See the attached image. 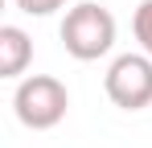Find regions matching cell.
Wrapping results in <instances>:
<instances>
[{"mask_svg":"<svg viewBox=\"0 0 152 148\" xmlns=\"http://www.w3.org/2000/svg\"><path fill=\"white\" fill-rule=\"evenodd\" d=\"M58 33H62V45H66V53L74 62H99L115 45V17H111L107 4L82 0L74 8H66Z\"/></svg>","mask_w":152,"mask_h":148,"instance_id":"cell-1","label":"cell"},{"mask_svg":"<svg viewBox=\"0 0 152 148\" xmlns=\"http://www.w3.org/2000/svg\"><path fill=\"white\" fill-rule=\"evenodd\" d=\"M12 111H17V119L33 127V132H50L58 123L66 119V111H70V91H66V82L62 78H53V74H29L17 82V91H12Z\"/></svg>","mask_w":152,"mask_h":148,"instance_id":"cell-2","label":"cell"},{"mask_svg":"<svg viewBox=\"0 0 152 148\" xmlns=\"http://www.w3.org/2000/svg\"><path fill=\"white\" fill-rule=\"evenodd\" d=\"M103 91L124 111H144L152 103V58L148 53H119L103 74Z\"/></svg>","mask_w":152,"mask_h":148,"instance_id":"cell-3","label":"cell"},{"mask_svg":"<svg viewBox=\"0 0 152 148\" xmlns=\"http://www.w3.org/2000/svg\"><path fill=\"white\" fill-rule=\"evenodd\" d=\"M33 62V41L21 25H0V78H21Z\"/></svg>","mask_w":152,"mask_h":148,"instance_id":"cell-4","label":"cell"},{"mask_svg":"<svg viewBox=\"0 0 152 148\" xmlns=\"http://www.w3.org/2000/svg\"><path fill=\"white\" fill-rule=\"evenodd\" d=\"M132 33H136L140 49H144V53L152 58V0H140L136 17H132Z\"/></svg>","mask_w":152,"mask_h":148,"instance_id":"cell-5","label":"cell"},{"mask_svg":"<svg viewBox=\"0 0 152 148\" xmlns=\"http://www.w3.org/2000/svg\"><path fill=\"white\" fill-rule=\"evenodd\" d=\"M17 8L29 12V17H50L58 8H66V0H17Z\"/></svg>","mask_w":152,"mask_h":148,"instance_id":"cell-6","label":"cell"}]
</instances>
